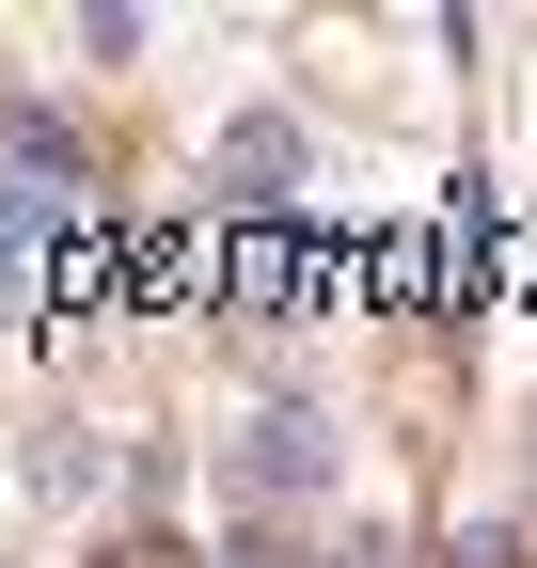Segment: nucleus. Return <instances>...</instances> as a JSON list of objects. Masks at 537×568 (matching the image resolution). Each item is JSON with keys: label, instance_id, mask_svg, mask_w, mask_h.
Returning a JSON list of instances; mask_svg holds the SVG:
<instances>
[{"label": "nucleus", "instance_id": "nucleus-1", "mask_svg": "<svg viewBox=\"0 0 537 568\" xmlns=\"http://www.w3.org/2000/svg\"><path fill=\"white\" fill-rule=\"evenodd\" d=\"M301 474H316V410H268L253 458H237V489H301Z\"/></svg>", "mask_w": 537, "mask_h": 568}]
</instances>
